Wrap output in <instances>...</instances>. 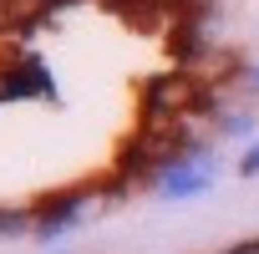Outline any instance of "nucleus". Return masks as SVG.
I'll return each instance as SVG.
<instances>
[{"mask_svg": "<svg viewBox=\"0 0 259 254\" xmlns=\"http://www.w3.org/2000/svg\"><path fill=\"white\" fill-rule=\"evenodd\" d=\"M219 127H224V138H244L249 127H254V117H249V112H234V117H224Z\"/></svg>", "mask_w": 259, "mask_h": 254, "instance_id": "3", "label": "nucleus"}, {"mask_svg": "<svg viewBox=\"0 0 259 254\" xmlns=\"http://www.w3.org/2000/svg\"><path fill=\"white\" fill-rule=\"evenodd\" d=\"M213 183V168L203 163V153H193V163H173L168 173H163V193L168 198H193V193H203Z\"/></svg>", "mask_w": 259, "mask_h": 254, "instance_id": "2", "label": "nucleus"}, {"mask_svg": "<svg viewBox=\"0 0 259 254\" xmlns=\"http://www.w3.org/2000/svg\"><path fill=\"white\" fill-rule=\"evenodd\" d=\"M193 102H198V81H193V76H158V81H148V92H143V112H148L153 122L183 117Z\"/></svg>", "mask_w": 259, "mask_h": 254, "instance_id": "1", "label": "nucleus"}, {"mask_svg": "<svg viewBox=\"0 0 259 254\" xmlns=\"http://www.w3.org/2000/svg\"><path fill=\"white\" fill-rule=\"evenodd\" d=\"M249 87H254V92H259V66H254V71H249Z\"/></svg>", "mask_w": 259, "mask_h": 254, "instance_id": "5", "label": "nucleus"}, {"mask_svg": "<svg viewBox=\"0 0 259 254\" xmlns=\"http://www.w3.org/2000/svg\"><path fill=\"white\" fill-rule=\"evenodd\" d=\"M239 173H244V178H254V173H259V143H254V148L244 153V163H239Z\"/></svg>", "mask_w": 259, "mask_h": 254, "instance_id": "4", "label": "nucleus"}]
</instances>
